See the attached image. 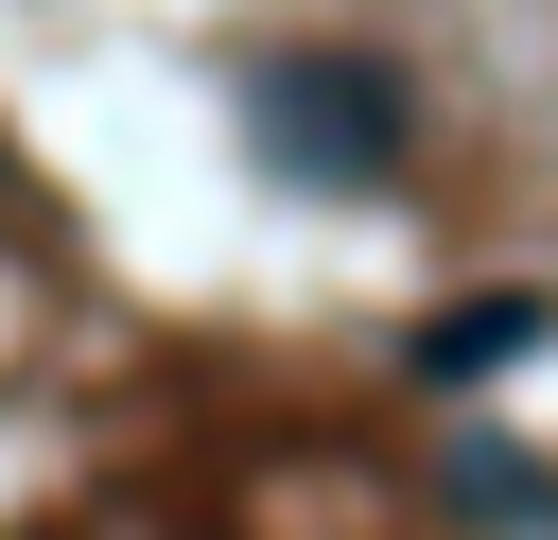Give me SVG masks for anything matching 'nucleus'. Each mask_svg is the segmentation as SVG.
I'll return each instance as SVG.
<instances>
[{"mask_svg": "<svg viewBox=\"0 0 558 540\" xmlns=\"http://www.w3.org/2000/svg\"><path fill=\"white\" fill-rule=\"evenodd\" d=\"M262 139H279V174L384 192V174H401V87H384V52H279V70H262Z\"/></svg>", "mask_w": 558, "mask_h": 540, "instance_id": "obj_1", "label": "nucleus"}, {"mask_svg": "<svg viewBox=\"0 0 558 540\" xmlns=\"http://www.w3.org/2000/svg\"><path fill=\"white\" fill-rule=\"evenodd\" d=\"M506 348H541V296H471V314H453V331H436L418 366H436V383H488Z\"/></svg>", "mask_w": 558, "mask_h": 540, "instance_id": "obj_2", "label": "nucleus"}]
</instances>
